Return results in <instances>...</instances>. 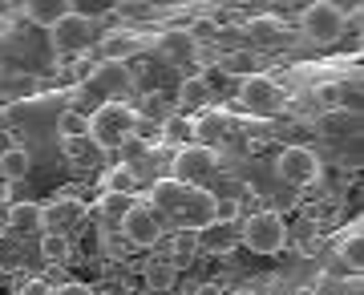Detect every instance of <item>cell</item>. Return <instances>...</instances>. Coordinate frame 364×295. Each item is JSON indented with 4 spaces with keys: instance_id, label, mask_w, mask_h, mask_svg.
I'll return each mask as SVG.
<instances>
[{
    "instance_id": "3",
    "label": "cell",
    "mask_w": 364,
    "mask_h": 295,
    "mask_svg": "<svg viewBox=\"0 0 364 295\" xmlns=\"http://www.w3.org/2000/svg\"><path fill=\"white\" fill-rule=\"evenodd\" d=\"M239 239L255 255H275L287 243V222L279 210H255L247 222H239Z\"/></svg>"
},
{
    "instance_id": "13",
    "label": "cell",
    "mask_w": 364,
    "mask_h": 295,
    "mask_svg": "<svg viewBox=\"0 0 364 295\" xmlns=\"http://www.w3.org/2000/svg\"><path fill=\"white\" fill-rule=\"evenodd\" d=\"M97 49H102V61H114V65H126L134 53L142 49V41L134 37L130 28L122 33H109V37H97Z\"/></svg>"
},
{
    "instance_id": "12",
    "label": "cell",
    "mask_w": 364,
    "mask_h": 295,
    "mask_svg": "<svg viewBox=\"0 0 364 295\" xmlns=\"http://www.w3.org/2000/svg\"><path fill=\"white\" fill-rule=\"evenodd\" d=\"M158 49L166 61H191V57H198V41L186 33V25H174L158 33Z\"/></svg>"
},
{
    "instance_id": "5",
    "label": "cell",
    "mask_w": 364,
    "mask_h": 295,
    "mask_svg": "<svg viewBox=\"0 0 364 295\" xmlns=\"http://www.w3.org/2000/svg\"><path fill=\"white\" fill-rule=\"evenodd\" d=\"M275 174L287 186H316L320 174H324V162L312 146H284L279 158H275Z\"/></svg>"
},
{
    "instance_id": "27",
    "label": "cell",
    "mask_w": 364,
    "mask_h": 295,
    "mask_svg": "<svg viewBox=\"0 0 364 295\" xmlns=\"http://www.w3.org/2000/svg\"><path fill=\"white\" fill-rule=\"evenodd\" d=\"M37 90V77H28V73H9V77H0V97H28V93Z\"/></svg>"
},
{
    "instance_id": "34",
    "label": "cell",
    "mask_w": 364,
    "mask_h": 295,
    "mask_svg": "<svg viewBox=\"0 0 364 295\" xmlns=\"http://www.w3.org/2000/svg\"><path fill=\"white\" fill-rule=\"evenodd\" d=\"M316 97H320L328 109H336V105H340V85H336V81H328V85H320V90H316Z\"/></svg>"
},
{
    "instance_id": "11",
    "label": "cell",
    "mask_w": 364,
    "mask_h": 295,
    "mask_svg": "<svg viewBox=\"0 0 364 295\" xmlns=\"http://www.w3.org/2000/svg\"><path fill=\"white\" fill-rule=\"evenodd\" d=\"M13 239H25V235H41L45 222H41V203H9L4 206V218H0Z\"/></svg>"
},
{
    "instance_id": "1",
    "label": "cell",
    "mask_w": 364,
    "mask_h": 295,
    "mask_svg": "<svg viewBox=\"0 0 364 295\" xmlns=\"http://www.w3.org/2000/svg\"><path fill=\"white\" fill-rule=\"evenodd\" d=\"M150 206L158 210L162 222H178V231H207L215 222V194H207L203 186H182L174 178L154 182V198Z\"/></svg>"
},
{
    "instance_id": "30",
    "label": "cell",
    "mask_w": 364,
    "mask_h": 295,
    "mask_svg": "<svg viewBox=\"0 0 364 295\" xmlns=\"http://www.w3.org/2000/svg\"><path fill=\"white\" fill-rule=\"evenodd\" d=\"M117 154L126 158V166H134V162H142V158L150 154V146L142 141V134H130V138H126L122 146H117Z\"/></svg>"
},
{
    "instance_id": "39",
    "label": "cell",
    "mask_w": 364,
    "mask_h": 295,
    "mask_svg": "<svg viewBox=\"0 0 364 295\" xmlns=\"http://www.w3.org/2000/svg\"><path fill=\"white\" fill-rule=\"evenodd\" d=\"M4 206H9V203H4V198H0V218H4Z\"/></svg>"
},
{
    "instance_id": "25",
    "label": "cell",
    "mask_w": 364,
    "mask_h": 295,
    "mask_svg": "<svg viewBox=\"0 0 364 295\" xmlns=\"http://www.w3.org/2000/svg\"><path fill=\"white\" fill-rule=\"evenodd\" d=\"M21 263H25L21 239H13L9 231H0V271H21Z\"/></svg>"
},
{
    "instance_id": "38",
    "label": "cell",
    "mask_w": 364,
    "mask_h": 295,
    "mask_svg": "<svg viewBox=\"0 0 364 295\" xmlns=\"http://www.w3.org/2000/svg\"><path fill=\"white\" fill-rule=\"evenodd\" d=\"M4 45H9V41H4V33H0V57H4Z\"/></svg>"
},
{
    "instance_id": "21",
    "label": "cell",
    "mask_w": 364,
    "mask_h": 295,
    "mask_svg": "<svg viewBox=\"0 0 364 295\" xmlns=\"http://www.w3.org/2000/svg\"><path fill=\"white\" fill-rule=\"evenodd\" d=\"M219 69L227 77H251V73H259V57L251 49H231L219 57Z\"/></svg>"
},
{
    "instance_id": "35",
    "label": "cell",
    "mask_w": 364,
    "mask_h": 295,
    "mask_svg": "<svg viewBox=\"0 0 364 295\" xmlns=\"http://www.w3.org/2000/svg\"><path fill=\"white\" fill-rule=\"evenodd\" d=\"M53 295H97V287H90V283H61V287H53Z\"/></svg>"
},
{
    "instance_id": "23",
    "label": "cell",
    "mask_w": 364,
    "mask_h": 295,
    "mask_svg": "<svg viewBox=\"0 0 364 295\" xmlns=\"http://www.w3.org/2000/svg\"><path fill=\"white\" fill-rule=\"evenodd\" d=\"M215 93H210V81L207 77H186L178 85V102L174 105H207Z\"/></svg>"
},
{
    "instance_id": "9",
    "label": "cell",
    "mask_w": 364,
    "mask_h": 295,
    "mask_svg": "<svg viewBox=\"0 0 364 295\" xmlns=\"http://www.w3.org/2000/svg\"><path fill=\"white\" fill-rule=\"evenodd\" d=\"M215 170V150L210 146H182L174 154V174L170 178L182 182V186H198Z\"/></svg>"
},
{
    "instance_id": "18",
    "label": "cell",
    "mask_w": 364,
    "mask_h": 295,
    "mask_svg": "<svg viewBox=\"0 0 364 295\" xmlns=\"http://www.w3.org/2000/svg\"><path fill=\"white\" fill-rule=\"evenodd\" d=\"M21 13H25L28 21H33V25L53 28V25H57V21H61L65 13H73V4H69V0H28V4L21 9Z\"/></svg>"
},
{
    "instance_id": "19",
    "label": "cell",
    "mask_w": 364,
    "mask_h": 295,
    "mask_svg": "<svg viewBox=\"0 0 364 295\" xmlns=\"http://www.w3.org/2000/svg\"><path fill=\"white\" fill-rule=\"evenodd\" d=\"M356 129H360V114L356 109H328L320 117V134H328V138H352Z\"/></svg>"
},
{
    "instance_id": "7",
    "label": "cell",
    "mask_w": 364,
    "mask_h": 295,
    "mask_svg": "<svg viewBox=\"0 0 364 295\" xmlns=\"http://www.w3.org/2000/svg\"><path fill=\"white\" fill-rule=\"evenodd\" d=\"M299 28H304V37L312 41V45H332V41L344 37V13H340V4H332V0H316V4L304 9Z\"/></svg>"
},
{
    "instance_id": "14",
    "label": "cell",
    "mask_w": 364,
    "mask_h": 295,
    "mask_svg": "<svg viewBox=\"0 0 364 295\" xmlns=\"http://www.w3.org/2000/svg\"><path fill=\"white\" fill-rule=\"evenodd\" d=\"M247 33L255 45H267V49H275V45H287L291 41V33H287V25L279 21V16H251L247 21Z\"/></svg>"
},
{
    "instance_id": "37",
    "label": "cell",
    "mask_w": 364,
    "mask_h": 295,
    "mask_svg": "<svg viewBox=\"0 0 364 295\" xmlns=\"http://www.w3.org/2000/svg\"><path fill=\"white\" fill-rule=\"evenodd\" d=\"M16 141H13V134H9V129H0V154H4V150H13Z\"/></svg>"
},
{
    "instance_id": "15",
    "label": "cell",
    "mask_w": 364,
    "mask_h": 295,
    "mask_svg": "<svg viewBox=\"0 0 364 295\" xmlns=\"http://www.w3.org/2000/svg\"><path fill=\"white\" fill-rule=\"evenodd\" d=\"M174 109H178V105H174V97H170V93H162V90H154V93H146L142 102H138V109H134V114H138V122H142V126H150V122H170V117H174Z\"/></svg>"
},
{
    "instance_id": "4",
    "label": "cell",
    "mask_w": 364,
    "mask_h": 295,
    "mask_svg": "<svg viewBox=\"0 0 364 295\" xmlns=\"http://www.w3.org/2000/svg\"><path fill=\"white\" fill-rule=\"evenodd\" d=\"M117 231H122V239L138 251V247H158V243H162L166 222L158 218V210L150 203H138V198H134V203L126 206L122 222H117Z\"/></svg>"
},
{
    "instance_id": "29",
    "label": "cell",
    "mask_w": 364,
    "mask_h": 295,
    "mask_svg": "<svg viewBox=\"0 0 364 295\" xmlns=\"http://www.w3.org/2000/svg\"><path fill=\"white\" fill-rule=\"evenodd\" d=\"M61 146H65V154L73 158V162H90V158L102 154V150H97L90 138H61Z\"/></svg>"
},
{
    "instance_id": "36",
    "label": "cell",
    "mask_w": 364,
    "mask_h": 295,
    "mask_svg": "<svg viewBox=\"0 0 364 295\" xmlns=\"http://www.w3.org/2000/svg\"><path fill=\"white\" fill-rule=\"evenodd\" d=\"M16 295H53V287L45 279H28V283H21V287H16Z\"/></svg>"
},
{
    "instance_id": "24",
    "label": "cell",
    "mask_w": 364,
    "mask_h": 295,
    "mask_svg": "<svg viewBox=\"0 0 364 295\" xmlns=\"http://www.w3.org/2000/svg\"><path fill=\"white\" fill-rule=\"evenodd\" d=\"M235 243V227L227 222H210L207 231H198V247H210V251H231Z\"/></svg>"
},
{
    "instance_id": "8",
    "label": "cell",
    "mask_w": 364,
    "mask_h": 295,
    "mask_svg": "<svg viewBox=\"0 0 364 295\" xmlns=\"http://www.w3.org/2000/svg\"><path fill=\"white\" fill-rule=\"evenodd\" d=\"M239 102L247 105L251 114L272 117L287 105V93H284V85H275L267 73H251V77H243V85H239Z\"/></svg>"
},
{
    "instance_id": "6",
    "label": "cell",
    "mask_w": 364,
    "mask_h": 295,
    "mask_svg": "<svg viewBox=\"0 0 364 295\" xmlns=\"http://www.w3.org/2000/svg\"><path fill=\"white\" fill-rule=\"evenodd\" d=\"M49 41H53L57 53H85V49L97 45V21H93L90 13L73 9V13H65L49 28Z\"/></svg>"
},
{
    "instance_id": "17",
    "label": "cell",
    "mask_w": 364,
    "mask_h": 295,
    "mask_svg": "<svg viewBox=\"0 0 364 295\" xmlns=\"http://www.w3.org/2000/svg\"><path fill=\"white\" fill-rule=\"evenodd\" d=\"M41 259H45L49 267L73 263V243H69V235L65 231H45L41 235Z\"/></svg>"
},
{
    "instance_id": "33",
    "label": "cell",
    "mask_w": 364,
    "mask_h": 295,
    "mask_svg": "<svg viewBox=\"0 0 364 295\" xmlns=\"http://www.w3.org/2000/svg\"><path fill=\"white\" fill-rule=\"evenodd\" d=\"M114 13L126 16V21H154L158 9H154V4H117Z\"/></svg>"
},
{
    "instance_id": "26",
    "label": "cell",
    "mask_w": 364,
    "mask_h": 295,
    "mask_svg": "<svg viewBox=\"0 0 364 295\" xmlns=\"http://www.w3.org/2000/svg\"><path fill=\"white\" fill-rule=\"evenodd\" d=\"M57 129H61V138H85V129H90V114H81V109H61Z\"/></svg>"
},
{
    "instance_id": "40",
    "label": "cell",
    "mask_w": 364,
    "mask_h": 295,
    "mask_svg": "<svg viewBox=\"0 0 364 295\" xmlns=\"http://www.w3.org/2000/svg\"><path fill=\"white\" fill-rule=\"evenodd\" d=\"M235 295H259V291H235Z\"/></svg>"
},
{
    "instance_id": "31",
    "label": "cell",
    "mask_w": 364,
    "mask_h": 295,
    "mask_svg": "<svg viewBox=\"0 0 364 295\" xmlns=\"http://www.w3.org/2000/svg\"><path fill=\"white\" fill-rule=\"evenodd\" d=\"M134 247L122 239V235H114V231H102V255L105 259H122V255H130Z\"/></svg>"
},
{
    "instance_id": "20",
    "label": "cell",
    "mask_w": 364,
    "mask_h": 295,
    "mask_svg": "<svg viewBox=\"0 0 364 295\" xmlns=\"http://www.w3.org/2000/svg\"><path fill=\"white\" fill-rule=\"evenodd\" d=\"M28 170H33V154H28L25 146H13V150H4V154H0V178H4V182L28 178Z\"/></svg>"
},
{
    "instance_id": "22",
    "label": "cell",
    "mask_w": 364,
    "mask_h": 295,
    "mask_svg": "<svg viewBox=\"0 0 364 295\" xmlns=\"http://www.w3.org/2000/svg\"><path fill=\"white\" fill-rule=\"evenodd\" d=\"M178 283V267L170 259H154L146 263V291H170Z\"/></svg>"
},
{
    "instance_id": "28",
    "label": "cell",
    "mask_w": 364,
    "mask_h": 295,
    "mask_svg": "<svg viewBox=\"0 0 364 295\" xmlns=\"http://www.w3.org/2000/svg\"><path fill=\"white\" fill-rule=\"evenodd\" d=\"M340 259H344V267H352V271H360V263H364V251H360V227H352L344 239H340Z\"/></svg>"
},
{
    "instance_id": "10",
    "label": "cell",
    "mask_w": 364,
    "mask_h": 295,
    "mask_svg": "<svg viewBox=\"0 0 364 295\" xmlns=\"http://www.w3.org/2000/svg\"><path fill=\"white\" fill-rule=\"evenodd\" d=\"M90 90H93V93H105V97H126V93L134 90V73H130V65H114V61L93 65V73H90Z\"/></svg>"
},
{
    "instance_id": "32",
    "label": "cell",
    "mask_w": 364,
    "mask_h": 295,
    "mask_svg": "<svg viewBox=\"0 0 364 295\" xmlns=\"http://www.w3.org/2000/svg\"><path fill=\"white\" fill-rule=\"evenodd\" d=\"M239 210H243V203H239V198H215V222H227V227H231L235 218H239Z\"/></svg>"
},
{
    "instance_id": "2",
    "label": "cell",
    "mask_w": 364,
    "mask_h": 295,
    "mask_svg": "<svg viewBox=\"0 0 364 295\" xmlns=\"http://www.w3.org/2000/svg\"><path fill=\"white\" fill-rule=\"evenodd\" d=\"M138 134V114H134V105L126 102H102L97 109L90 114V129H85V138L102 150V154H117V146Z\"/></svg>"
},
{
    "instance_id": "16",
    "label": "cell",
    "mask_w": 364,
    "mask_h": 295,
    "mask_svg": "<svg viewBox=\"0 0 364 295\" xmlns=\"http://www.w3.org/2000/svg\"><path fill=\"white\" fill-rule=\"evenodd\" d=\"M134 186H138V170H134V166H126V162H114V166H105V174H102V191H105V194L130 198Z\"/></svg>"
}]
</instances>
